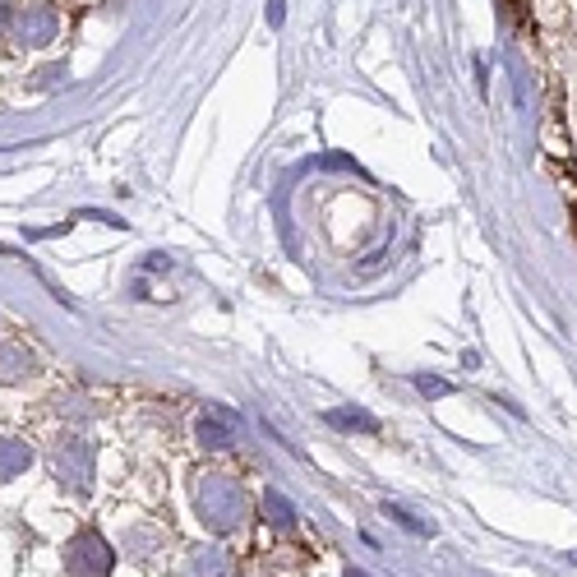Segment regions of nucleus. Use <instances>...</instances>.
<instances>
[{
  "label": "nucleus",
  "instance_id": "nucleus-7",
  "mask_svg": "<svg viewBox=\"0 0 577 577\" xmlns=\"http://www.w3.org/2000/svg\"><path fill=\"white\" fill-rule=\"evenodd\" d=\"M282 14H286V5H282V0H273V5H268V24L278 28V24H282Z\"/></svg>",
  "mask_w": 577,
  "mask_h": 577
},
{
  "label": "nucleus",
  "instance_id": "nucleus-8",
  "mask_svg": "<svg viewBox=\"0 0 577 577\" xmlns=\"http://www.w3.org/2000/svg\"><path fill=\"white\" fill-rule=\"evenodd\" d=\"M346 577H365V573H346Z\"/></svg>",
  "mask_w": 577,
  "mask_h": 577
},
{
  "label": "nucleus",
  "instance_id": "nucleus-3",
  "mask_svg": "<svg viewBox=\"0 0 577 577\" xmlns=\"http://www.w3.org/2000/svg\"><path fill=\"white\" fill-rule=\"evenodd\" d=\"M195 577H226L222 550H204V554H199V564H195Z\"/></svg>",
  "mask_w": 577,
  "mask_h": 577
},
{
  "label": "nucleus",
  "instance_id": "nucleus-5",
  "mask_svg": "<svg viewBox=\"0 0 577 577\" xmlns=\"http://www.w3.org/2000/svg\"><path fill=\"white\" fill-rule=\"evenodd\" d=\"M329 420H333V426H346V430H365V434H375V430H379V420H375V416H342V412H333Z\"/></svg>",
  "mask_w": 577,
  "mask_h": 577
},
{
  "label": "nucleus",
  "instance_id": "nucleus-1",
  "mask_svg": "<svg viewBox=\"0 0 577 577\" xmlns=\"http://www.w3.org/2000/svg\"><path fill=\"white\" fill-rule=\"evenodd\" d=\"M208 486H199V513L204 523H213L218 531H231L245 517V494L231 486L226 476H204Z\"/></svg>",
  "mask_w": 577,
  "mask_h": 577
},
{
  "label": "nucleus",
  "instance_id": "nucleus-2",
  "mask_svg": "<svg viewBox=\"0 0 577 577\" xmlns=\"http://www.w3.org/2000/svg\"><path fill=\"white\" fill-rule=\"evenodd\" d=\"M236 434H241V420L231 416V412H208V416L199 420L204 449H231V444H236Z\"/></svg>",
  "mask_w": 577,
  "mask_h": 577
},
{
  "label": "nucleus",
  "instance_id": "nucleus-6",
  "mask_svg": "<svg viewBox=\"0 0 577 577\" xmlns=\"http://www.w3.org/2000/svg\"><path fill=\"white\" fill-rule=\"evenodd\" d=\"M416 389H420V393H430V397H444V393H449V383H444V379H426V375H420V379H416Z\"/></svg>",
  "mask_w": 577,
  "mask_h": 577
},
{
  "label": "nucleus",
  "instance_id": "nucleus-4",
  "mask_svg": "<svg viewBox=\"0 0 577 577\" xmlns=\"http://www.w3.org/2000/svg\"><path fill=\"white\" fill-rule=\"evenodd\" d=\"M268 523L292 527V523H296V517H292V504H286V499H278V494H268Z\"/></svg>",
  "mask_w": 577,
  "mask_h": 577
}]
</instances>
